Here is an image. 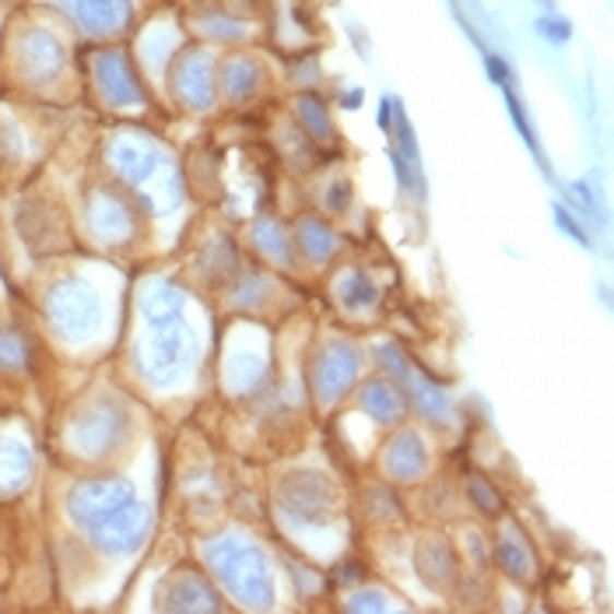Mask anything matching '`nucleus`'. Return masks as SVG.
Instances as JSON below:
<instances>
[{"instance_id": "6ab92c4d", "label": "nucleus", "mask_w": 614, "mask_h": 614, "mask_svg": "<svg viewBox=\"0 0 614 614\" xmlns=\"http://www.w3.org/2000/svg\"><path fill=\"white\" fill-rule=\"evenodd\" d=\"M358 408L369 414L376 425H397L408 414V397L404 390L387 376H376L358 390Z\"/></svg>"}, {"instance_id": "79ce46f5", "label": "nucleus", "mask_w": 614, "mask_h": 614, "mask_svg": "<svg viewBox=\"0 0 614 614\" xmlns=\"http://www.w3.org/2000/svg\"><path fill=\"white\" fill-rule=\"evenodd\" d=\"M572 197H576L579 208H583L587 214H597V197L590 193L587 182H572Z\"/></svg>"}, {"instance_id": "37998d69", "label": "nucleus", "mask_w": 614, "mask_h": 614, "mask_svg": "<svg viewBox=\"0 0 614 614\" xmlns=\"http://www.w3.org/2000/svg\"><path fill=\"white\" fill-rule=\"evenodd\" d=\"M390 120H393V98H379V109H376L379 130H390Z\"/></svg>"}, {"instance_id": "a211bd4d", "label": "nucleus", "mask_w": 614, "mask_h": 614, "mask_svg": "<svg viewBox=\"0 0 614 614\" xmlns=\"http://www.w3.org/2000/svg\"><path fill=\"white\" fill-rule=\"evenodd\" d=\"M22 60H25V71L39 81H54L57 74H63L68 68V46H63L54 32L36 28L32 36H25L22 43Z\"/></svg>"}, {"instance_id": "20e7f679", "label": "nucleus", "mask_w": 614, "mask_h": 614, "mask_svg": "<svg viewBox=\"0 0 614 614\" xmlns=\"http://www.w3.org/2000/svg\"><path fill=\"white\" fill-rule=\"evenodd\" d=\"M278 512L292 527H327L338 520L341 499L334 481L320 471H292L278 481Z\"/></svg>"}, {"instance_id": "f704fd0d", "label": "nucleus", "mask_w": 614, "mask_h": 614, "mask_svg": "<svg viewBox=\"0 0 614 614\" xmlns=\"http://www.w3.org/2000/svg\"><path fill=\"white\" fill-rule=\"evenodd\" d=\"M25 362H28V344L22 334H0V369H8V373H19L25 369Z\"/></svg>"}, {"instance_id": "f8f14e48", "label": "nucleus", "mask_w": 614, "mask_h": 614, "mask_svg": "<svg viewBox=\"0 0 614 614\" xmlns=\"http://www.w3.org/2000/svg\"><path fill=\"white\" fill-rule=\"evenodd\" d=\"M109 165L113 173L120 176L127 187H152V179L162 176L165 165V152L158 147V141L141 138V134H120L109 144Z\"/></svg>"}, {"instance_id": "c03bdc74", "label": "nucleus", "mask_w": 614, "mask_h": 614, "mask_svg": "<svg viewBox=\"0 0 614 614\" xmlns=\"http://www.w3.org/2000/svg\"><path fill=\"white\" fill-rule=\"evenodd\" d=\"M341 106L344 109H358L362 106V88H352L347 95H341Z\"/></svg>"}, {"instance_id": "f257e3e1", "label": "nucleus", "mask_w": 614, "mask_h": 614, "mask_svg": "<svg viewBox=\"0 0 614 614\" xmlns=\"http://www.w3.org/2000/svg\"><path fill=\"white\" fill-rule=\"evenodd\" d=\"M204 562L236 604L260 607V611L274 604L271 558L263 555V547L253 538L228 530V534L204 544Z\"/></svg>"}, {"instance_id": "c9c22d12", "label": "nucleus", "mask_w": 614, "mask_h": 614, "mask_svg": "<svg viewBox=\"0 0 614 614\" xmlns=\"http://www.w3.org/2000/svg\"><path fill=\"white\" fill-rule=\"evenodd\" d=\"M503 95H506V106H509L512 123H517V130H520V138L527 141L530 152H534V155L541 158V144H538L534 130H530V123H527V109L520 106V98H517V85H506V88H503Z\"/></svg>"}, {"instance_id": "f3484780", "label": "nucleus", "mask_w": 614, "mask_h": 614, "mask_svg": "<svg viewBox=\"0 0 614 614\" xmlns=\"http://www.w3.org/2000/svg\"><path fill=\"white\" fill-rule=\"evenodd\" d=\"M158 604L165 611H222V597L201 572L179 569L169 576V583L162 587Z\"/></svg>"}, {"instance_id": "ddd939ff", "label": "nucleus", "mask_w": 614, "mask_h": 614, "mask_svg": "<svg viewBox=\"0 0 614 614\" xmlns=\"http://www.w3.org/2000/svg\"><path fill=\"white\" fill-rule=\"evenodd\" d=\"M88 228L95 232V239H103L106 246H123L138 236V214L120 193L98 190L88 201Z\"/></svg>"}, {"instance_id": "7c9ffc66", "label": "nucleus", "mask_w": 614, "mask_h": 614, "mask_svg": "<svg viewBox=\"0 0 614 614\" xmlns=\"http://www.w3.org/2000/svg\"><path fill=\"white\" fill-rule=\"evenodd\" d=\"M271 295V281L263 278V274H246L239 278L236 285H232V295H228V303L243 309V312H253L257 306H263V298Z\"/></svg>"}, {"instance_id": "2eb2a0df", "label": "nucleus", "mask_w": 614, "mask_h": 614, "mask_svg": "<svg viewBox=\"0 0 614 614\" xmlns=\"http://www.w3.org/2000/svg\"><path fill=\"white\" fill-rule=\"evenodd\" d=\"M263 88H268V68L257 57L232 54L219 63V92L225 95V103L246 106L260 98Z\"/></svg>"}, {"instance_id": "412c9836", "label": "nucleus", "mask_w": 614, "mask_h": 614, "mask_svg": "<svg viewBox=\"0 0 614 614\" xmlns=\"http://www.w3.org/2000/svg\"><path fill=\"white\" fill-rule=\"evenodd\" d=\"M495 566H499L509 579H517V583H530V579H534L538 562H534V552H530L527 538L517 527H509L499 538V544H495Z\"/></svg>"}, {"instance_id": "72a5a7b5", "label": "nucleus", "mask_w": 614, "mask_h": 614, "mask_svg": "<svg viewBox=\"0 0 614 614\" xmlns=\"http://www.w3.org/2000/svg\"><path fill=\"white\" fill-rule=\"evenodd\" d=\"M468 499L477 512H485V517H499L503 512V495L495 492L492 481L481 477V474L468 477Z\"/></svg>"}, {"instance_id": "c85d7f7f", "label": "nucleus", "mask_w": 614, "mask_h": 614, "mask_svg": "<svg viewBox=\"0 0 614 614\" xmlns=\"http://www.w3.org/2000/svg\"><path fill=\"white\" fill-rule=\"evenodd\" d=\"M250 239H253V246L257 250L268 257V260H274V263H292V236H288V228L281 225V222H274V219H257L253 222V228H250Z\"/></svg>"}, {"instance_id": "39448f33", "label": "nucleus", "mask_w": 614, "mask_h": 614, "mask_svg": "<svg viewBox=\"0 0 614 614\" xmlns=\"http://www.w3.org/2000/svg\"><path fill=\"white\" fill-rule=\"evenodd\" d=\"M130 433V411L120 397H98L92 401L85 411L78 414L68 442L78 457H88V460H103L113 450H120L123 439Z\"/></svg>"}, {"instance_id": "4c0bfd02", "label": "nucleus", "mask_w": 614, "mask_h": 614, "mask_svg": "<svg viewBox=\"0 0 614 614\" xmlns=\"http://www.w3.org/2000/svg\"><path fill=\"white\" fill-rule=\"evenodd\" d=\"M485 71H488V78H492L499 88H506V85H517V78H512L509 60H506L503 54H488V49H485Z\"/></svg>"}, {"instance_id": "cd10ccee", "label": "nucleus", "mask_w": 614, "mask_h": 614, "mask_svg": "<svg viewBox=\"0 0 614 614\" xmlns=\"http://www.w3.org/2000/svg\"><path fill=\"white\" fill-rule=\"evenodd\" d=\"M141 312H144V323L187 317V292H182L179 285H173V281H162V285H155L141 298Z\"/></svg>"}, {"instance_id": "393cba45", "label": "nucleus", "mask_w": 614, "mask_h": 614, "mask_svg": "<svg viewBox=\"0 0 614 614\" xmlns=\"http://www.w3.org/2000/svg\"><path fill=\"white\" fill-rule=\"evenodd\" d=\"M197 36L211 43H243L250 36V22H243L239 14H228V8H204L193 19Z\"/></svg>"}, {"instance_id": "9d476101", "label": "nucleus", "mask_w": 614, "mask_h": 614, "mask_svg": "<svg viewBox=\"0 0 614 614\" xmlns=\"http://www.w3.org/2000/svg\"><path fill=\"white\" fill-rule=\"evenodd\" d=\"M127 499H134V485H130V481H123V477H85L71 488L68 512H71V520L88 534L98 520H106L109 512L116 506H123Z\"/></svg>"}, {"instance_id": "6e6552de", "label": "nucleus", "mask_w": 614, "mask_h": 614, "mask_svg": "<svg viewBox=\"0 0 614 614\" xmlns=\"http://www.w3.org/2000/svg\"><path fill=\"white\" fill-rule=\"evenodd\" d=\"M169 88L193 113H211L219 103V63L208 49H182L169 63Z\"/></svg>"}, {"instance_id": "bb28decb", "label": "nucleus", "mask_w": 614, "mask_h": 614, "mask_svg": "<svg viewBox=\"0 0 614 614\" xmlns=\"http://www.w3.org/2000/svg\"><path fill=\"white\" fill-rule=\"evenodd\" d=\"M236 271H239L236 246H232L225 236L211 239L201 253V274L211 281V285H228V281H236Z\"/></svg>"}, {"instance_id": "f03ea898", "label": "nucleus", "mask_w": 614, "mask_h": 614, "mask_svg": "<svg viewBox=\"0 0 614 614\" xmlns=\"http://www.w3.org/2000/svg\"><path fill=\"white\" fill-rule=\"evenodd\" d=\"M197 362V341L187 317L173 320H152L147 338L138 347V369L152 387L165 390L187 379Z\"/></svg>"}, {"instance_id": "9b49d317", "label": "nucleus", "mask_w": 614, "mask_h": 614, "mask_svg": "<svg viewBox=\"0 0 614 614\" xmlns=\"http://www.w3.org/2000/svg\"><path fill=\"white\" fill-rule=\"evenodd\" d=\"M63 11L71 14L81 36L88 39H123L134 28V0H60Z\"/></svg>"}, {"instance_id": "e433bc0d", "label": "nucleus", "mask_w": 614, "mask_h": 614, "mask_svg": "<svg viewBox=\"0 0 614 614\" xmlns=\"http://www.w3.org/2000/svg\"><path fill=\"white\" fill-rule=\"evenodd\" d=\"M347 611H390V601L383 597V590H355L344 601Z\"/></svg>"}, {"instance_id": "5701e85b", "label": "nucleus", "mask_w": 614, "mask_h": 614, "mask_svg": "<svg viewBox=\"0 0 614 614\" xmlns=\"http://www.w3.org/2000/svg\"><path fill=\"white\" fill-rule=\"evenodd\" d=\"M295 243L298 250H303V257L309 263H327L330 257H334L341 250V236L334 225H327L323 219H303L295 228Z\"/></svg>"}, {"instance_id": "423d86ee", "label": "nucleus", "mask_w": 614, "mask_h": 614, "mask_svg": "<svg viewBox=\"0 0 614 614\" xmlns=\"http://www.w3.org/2000/svg\"><path fill=\"white\" fill-rule=\"evenodd\" d=\"M362 376V352L344 338H330L317 347V355H312V393H317V401L323 408L344 401L352 387L358 383Z\"/></svg>"}, {"instance_id": "2f4dec72", "label": "nucleus", "mask_w": 614, "mask_h": 614, "mask_svg": "<svg viewBox=\"0 0 614 614\" xmlns=\"http://www.w3.org/2000/svg\"><path fill=\"white\" fill-rule=\"evenodd\" d=\"M534 32H538L544 43H552V46H569L572 36H576V25L566 19V14H558V11H541L538 19H534Z\"/></svg>"}, {"instance_id": "b1692460", "label": "nucleus", "mask_w": 614, "mask_h": 614, "mask_svg": "<svg viewBox=\"0 0 614 614\" xmlns=\"http://www.w3.org/2000/svg\"><path fill=\"white\" fill-rule=\"evenodd\" d=\"M334 292H338V303L347 309V312H365L379 303V285L369 271L362 268H347L338 274L334 281Z\"/></svg>"}, {"instance_id": "a19ab883", "label": "nucleus", "mask_w": 614, "mask_h": 614, "mask_svg": "<svg viewBox=\"0 0 614 614\" xmlns=\"http://www.w3.org/2000/svg\"><path fill=\"white\" fill-rule=\"evenodd\" d=\"M555 225H558L562 232H566L569 239H576L579 246H593V239L583 232V225H579V222H576L572 214H569L566 208H562V204H555Z\"/></svg>"}, {"instance_id": "aec40b11", "label": "nucleus", "mask_w": 614, "mask_h": 614, "mask_svg": "<svg viewBox=\"0 0 614 614\" xmlns=\"http://www.w3.org/2000/svg\"><path fill=\"white\" fill-rule=\"evenodd\" d=\"M414 566H418V576L425 579L433 590H450L457 583V555H453V544L433 534L418 544V552H414Z\"/></svg>"}, {"instance_id": "dca6fc26", "label": "nucleus", "mask_w": 614, "mask_h": 614, "mask_svg": "<svg viewBox=\"0 0 614 614\" xmlns=\"http://www.w3.org/2000/svg\"><path fill=\"white\" fill-rule=\"evenodd\" d=\"M397 387L404 390L408 404H414V411H418L428 425H436V428H450V425H453L457 408H453V401H450V393H446L442 387H436L433 379L414 369V365H411L408 376H404Z\"/></svg>"}, {"instance_id": "ea45409f", "label": "nucleus", "mask_w": 614, "mask_h": 614, "mask_svg": "<svg viewBox=\"0 0 614 614\" xmlns=\"http://www.w3.org/2000/svg\"><path fill=\"white\" fill-rule=\"evenodd\" d=\"M347 208H352V182L334 179V182H330V190H327V211L344 214Z\"/></svg>"}, {"instance_id": "a18cd8bd", "label": "nucleus", "mask_w": 614, "mask_h": 614, "mask_svg": "<svg viewBox=\"0 0 614 614\" xmlns=\"http://www.w3.org/2000/svg\"><path fill=\"white\" fill-rule=\"evenodd\" d=\"M541 11H558V0H534Z\"/></svg>"}, {"instance_id": "473e14b6", "label": "nucleus", "mask_w": 614, "mask_h": 614, "mask_svg": "<svg viewBox=\"0 0 614 614\" xmlns=\"http://www.w3.org/2000/svg\"><path fill=\"white\" fill-rule=\"evenodd\" d=\"M365 517L376 523H397L401 520V503L390 488H369L365 492Z\"/></svg>"}, {"instance_id": "4468645a", "label": "nucleus", "mask_w": 614, "mask_h": 614, "mask_svg": "<svg viewBox=\"0 0 614 614\" xmlns=\"http://www.w3.org/2000/svg\"><path fill=\"white\" fill-rule=\"evenodd\" d=\"M428 463H433L428 446L414 428H401V433L383 446V471L397 485H418L428 474Z\"/></svg>"}, {"instance_id": "7ed1b4c3", "label": "nucleus", "mask_w": 614, "mask_h": 614, "mask_svg": "<svg viewBox=\"0 0 614 614\" xmlns=\"http://www.w3.org/2000/svg\"><path fill=\"white\" fill-rule=\"evenodd\" d=\"M46 317H49V327L57 330V338L78 344L103 330L106 306H103V295H98L88 281L63 278L46 295Z\"/></svg>"}, {"instance_id": "a878e982", "label": "nucleus", "mask_w": 614, "mask_h": 614, "mask_svg": "<svg viewBox=\"0 0 614 614\" xmlns=\"http://www.w3.org/2000/svg\"><path fill=\"white\" fill-rule=\"evenodd\" d=\"M268 379V365L257 352H236L225 362V387L232 393H257Z\"/></svg>"}, {"instance_id": "0eeeda50", "label": "nucleus", "mask_w": 614, "mask_h": 614, "mask_svg": "<svg viewBox=\"0 0 614 614\" xmlns=\"http://www.w3.org/2000/svg\"><path fill=\"white\" fill-rule=\"evenodd\" d=\"M92 78H95V92L103 95V103L109 109H141L147 106V92L144 81L134 68L130 54L116 46H103L92 54Z\"/></svg>"}, {"instance_id": "1a4fd4ad", "label": "nucleus", "mask_w": 614, "mask_h": 614, "mask_svg": "<svg viewBox=\"0 0 614 614\" xmlns=\"http://www.w3.org/2000/svg\"><path fill=\"white\" fill-rule=\"evenodd\" d=\"M147 534H152V509L138 503V495L127 499L123 506H116L106 520H98L88 530L92 544L109 558H127V555L141 552Z\"/></svg>"}, {"instance_id": "58836bf2", "label": "nucleus", "mask_w": 614, "mask_h": 614, "mask_svg": "<svg viewBox=\"0 0 614 614\" xmlns=\"http://www.w3.org/2000/svg\"><path fill=\"white\" fill-rule=\"evenodd\" d=\"M320 78H323V71H320V60L317 57H303V60H298V68L292 71V81H295L298 88H317Z\"/></svg>"}, {"instance_id": "c756f323", "label": "nucleus", "mask_w": 614, "mask_h": 614, "mask_svg": "<svg viewBox=\"0 0 614 614\" xmlns=\"http://www.w3.org/2000/svg\"><path fill=\"white\" fill-rule=\"evenodd\" d=\"M32 474V453L22 442H8L0 450V485L4 488H22Z\"/></svg>"}, {"instance_id": "4be33fe9", "label": "nucleus", "mask_w": 614, "mask_h": 614, "mask_svg": "<svg viewBox=\"0 0 614 614\" xmlns=\"http://www.w3.org/2000/svg\"><path fill=\"white\" fill-rule=\"evenodd\" d=\"M295 120L298 127H303V134L312 141V144H330L334 141V120H330V109L323 103V95L320 92H312V88H303L295 95Z\"/></svg>"}]
</instances>
